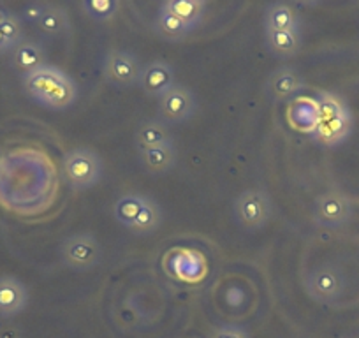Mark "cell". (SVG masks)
<instances>
[{"label": "cell", "instance_id": "29", "mask_svg": "<svg viewBox=\"0 0 359 338\" xmlns=\"http://www.w3.org/2000/svg\"><path fill=\"white\" fill-rule=\"evenodd\" d=\"M0 338H25L16 326H0Z\"/></svg>", "mask_w": 359, "mask_h": 338}, {"label": "cell", "instance_id": "25", "mask_svg": "<svg viewBox=\"0 0 359 338\" xmlns=\"http://www.w3.org/2000/svg\"><path fill=\"white\" fill-rule=\"evenodd\" d=\"M81 9L88 18L95 22H108L115 18L120 9V2L116 0H85L81 2Z\"/></svg>", "mask_w": 359, "mask_h": 338}, {"label": "cell", "instance_id": "4", "mask_svg": "<svg viewBox=\"0 0 359 338\" xmlns=\"http://www.w3.org/2000/svg\"><path fill=\"white\" fill-rule=\"evenodd\" d=\"M271 198L262 189H248L243 191L234 201L236 219L245 229L257 231L268 224L271 217Z\"/></svg>", "mask_w": 359, "mask_h": 338}, {"label": "cell", "instance_id": "10", "mask_svg": "<svg viewBox=\"0 0 359 338\" xmlns=\"http://www.w3.org/2000/svg\"><path fill=\"white\" fill-rule=\"evenodd\" d=\"M29 305V291L13 275H2L0 277V317L11 319L20 316Z\"/></svg>", "mask_w": 359, "mask_h": 338}, {"label": "cell", "instance_id": "12", "mask_svg": "<svg viewBox=\"0 0 359 338\" xmlns=\"http://www.w3.org/2000/svg\"><path fill=\"white\" fill-rule=\"evenodd\" d=\"M287 122L294 130L312 136L320 122L319 106L313 97H296L289 102Z\"/></svg>", "mask_w": 359, "mask_h": 338}, {"label": "cell", "instance_id": "1", "mask_svg": "<svg viewBox=\"0 0 359 338\" xmlns=\"http://www.w3.org/2000/svg\"><path fill=\"white\" fill-rule=\"evenodd\" d=\"M23 87L34 101L55 111L71 108L78 99L74 79L55 65H44L23 76Z\"/></svg>", "mask_w": 359, "mask_h": 338}, {"label": "cell", "instance_id": "19", "mask_svg": "<svg viewBox=\"0 0 359 338\" xmlns=\"http://www.w3.org/2000/svg\"><path fill=\"white\" fill-rule=\"evenodd\" d=\"M266 30H299V15L292 6L284 2H275L268 6L264 13Z\"/></svg>", "mask_w": 359, "mask_h": 338}, {"label": "cell", "instance_id": "13", "mask_svg": "<svg viewBox=\"0 0 359 338\" xmlns=\"http://www.w3.org/2000/svg\"><path fill=\"white\" fill-rule=\"evenodd\" d=\"M352 133V113L347 111L340 116L330 120H320L317 129L313 130L312 140L323 147H337L344 143Z\"/></svg>", "mask_w": 359, "mask_h": 338}, {"label": "cell", "instance_id": "11", "mask_svg": "<svg viewBox=\"0 0 359 338\" xmlns=\"http://www.w3.org/2000/svg\"><path fill=\"white\" fill-rule=\"evenodd\" d=\"M305 88V81L292 67L275 69L268 78V92L275 101H291Z\"/></svg>", "mask_w": 359, "mask_h": 338}, {"label": "cell", "instance_id": "5", "mask_svg": "<svg viewBox=\"0 0 359 338\" xmlns=\"http://www.w3.org/2000/svg\"><path fill=\"white\" fill-rule=\"evenodd\" d=\"M140 58L126 50H111L106 53L102 62V74L113 87L129 88L137 85L141 74Z\"/></svg>", "mask_w": 359, "mask_h": 338}, {"label": "cell", "instance_id": "26", "mask_svg": "<svg viewBox=\"0 0 359 338\" xmlns=\"http://www.w3.org/2000/svg\"><path fill=\"white\" fill-rule=\"evenodd\" d=\"M0 34L13 44V46H18L23 41V30H22V22H20L18 16L11 15L6 20L2 25H0Z\"/></svg>", "mask_w": 359, "mask_h": 338}, {"label": "cell", "instance_id": "24", "mask_svg": "<svg viewBox=\"0 0 359 338\" xmlns=\"http://www.w3.org/2000/svg\"><path fill=\"white\" fill-rule=\"evenodd\" d=\"M317 106H319V116L320 120H330L334 116H340L344 113L351 111L347 102L340 97V95L333 94V92H319L316 97Z\"/></svg>", "mask_w": 359, "mask_h": 338}, {"label": "cell", "instance_id": "18", "mask_svg": "<svg viewBox=\"0 0 359 338\" xmlns=\"http://www.w3.org/2000/svg\"><path fill=\"white\" fill-rule=\"evenodd\" d=\"M162 8L176 16L180 22L185 23L189 29L194 30L205 18L206 2L203 0H168L162 4Z\"/></svg>", "mask_w": 359, "mask_h": 338}, {"label": "cell", "instance_id": "7", "mask_svg": "<svg viewBox=\"0 0 359 338\" xmlns=\"http://www.w3.org/2000/svg\"><path fill=\"white\" fill-rule=\"evenodd\" d=\"M352 201L338 191L320 194L313 205V220L323 227H341L352 219Z\"/></svg>", "mask_w": 359, "mask_h": 338}, {"label": "cell", "instance_id": "31", "mask_svg": "<svg viewBox=\"0 0 359 338\" xmlns=\"http://www.w3.org/2000/svg\"><path fill=\"white\" fill-rule=\"evenodd\" d=\"M9 16H11V13L8 11V9H4V8H0V25H2V23L6 22V20L9 18Z\"/></svg>", "mask_w": 359, "mask_h": 338}, {"label": "cell", "instance_id": "22", "mask_svg": "<svg viewBox=\"0 0 359 338\" xmlns=\"http://www.w3.org/2000/svg\"><path fill=\"white\" fill-rule=\"evenodd\" d=\"M162 224V208L158 206V203L151 198H144V205L141 208L140 215L134 220L133 231L137 236H147V234L155 233V231L161 227Z\"/></svg>", "mask_w": 359, "mask_h": 338}, {"label": "cell", "instance_id": "27", "mask_svg": "<svg viewBox=\"0 0 359 338\" xmlns=\"http://www.w3.org/2000/svg\"><path fill=\"white\" fill-rule=\"evenodd\" d=\"M210 338H250V334L243 327L227 324V326H220L217 330H213Z\"/></svg>", "mask_w": 359, "mask_h": 338}, {"label": "cell", "instance_id": "23", "mask_svg": "<svg viewBox=\"0 0 359 338\" xmlns=\"http://www.w3.org/2000/svg\"><path fill=\"white\" fill-rule=\"evenodd\" d=\"M144 205V196L141 194H126L122 198L116 199L115 206H113V215L115 219L122 224L123 227L130 229L134 220L140 215L141 208Z\"/></svg>", "mask_w": 359, "mask_h": 338}, {"label": "cell", "instance_id": "20", "mask_svg": "<svg viewBox=\"0 0 359 338\" xmlns=\"http://www.w3.org/2000/svg\"><path fill=\"white\" fill-rule=\"evenodd\" d=\"M37 27L46 36L60 37L71 32V18H69L67 11L60 6L46 4V9H44Z\"/></svg>", "mask_w": 359, "mask_h": 338}, {"label": "cell", "instance_id": "2", "mask_svg": "<svg viewBox=\"0 0 359 338\" xmlns=\"http://www.w3.org/2000/svg\"><path fill=\"white\" fill-rule=\"evenodd\" d=\"M62 169L69 187L74 191H86L101 180L102 161L97 151L90 148H74L65 154Z\"/></svg>", "mask_w": 359, "mask_h": 338}, {"label": "cell", "instance_id": "17", "mask_svg": "<svg viewBox=\"0 0 359 338\" xmlns=\"http://www.w3.org/2000/svg\"><path fill=\"white\" fill-rule=\"evenodd\" d=\"M140 158L148 173L165 175L169 173L176 164V148L172 143L148 148V150L140 151Z\"/></svg>", "mask_w": 359, "mask_h": 338}, {"label": "cell", "instance_id": "3", "mask_svg": "<svg viewBox=\"0 0 359 338\" xmlns=\"http://www.w3.org/2000/svg\"><path fill=\"white\" fill-rule=\"evenodd\" d=\"M102 248L97 238L90 233L71 234L60 245V259L72 271H88L99 264Z\"/></svg>", "mask_w": 359, "mask_h": 338}, {"label": "cell", "instance_id": "21", "mask_svg": "<svg viewBox=\"0 0 359 338\" xmlns=\"http://www.w3.org/2000/svg\"><path fill=\"white\" fill-rule=\"evenodd\" d=\"M155 32L162 37L168 43H180V41H184L185 37L189 36L191 29H189L185 23L180 22L176 16H172L171 13L165 11L164 8L161 6L158 9V15L155 18Z\"/></svg>", "mask_w": 359, "mask_h": 338}, {"label": "cell", "instance_id": "6", "mask_svg": "<svg viewBox=\"0 0 359 338\" xmlns=\"http://www.w3.org/2000/svg\"><path fill=\"white\" fill-rule=\"evenodd\" d=\"M196 111H198L196 95L185 85H175L168 94L158 99V119L168 126L187 122L196 115Z\"/></svg>", "mask_w": 359, "mask_h": 338}, {"label": "cell", "instance_id": "9", "mask_svg": "<svg viewBox=\"0 0 359 338\" xmlns=\"http://www.w3.org/2000/svg\"><path fill=\"white\" fill-rule=\"evenodd\" d=\"M137 85L148 97L161 99L176 85L175 69L164 60L150 62V64L143 65V69H141Z\"/></svg>", "mask_w": 359, "mask_h": 338}, {"label": "cell", "instance_id": "15", "mask_svg": "<svg viewBox=\"0 0 359 338\" xmlns=\"http://www.w3.org/2000/svg\"><path fill=\"white\" fill-rule=\"evenodd\" d=\"M134 141H136L137 150L143 151L148 150V148L172 143V136L168 123L161 122V120H147V122L140 123Z\"/></svg>", "mask_w": 359, "mask_h": 338}, {"label": "cell", "instance_id": "30", "mask_svg": "<svg viewBox=\"0 0 359 338\" xmlns=\"http://www.w3.org/2000/svg\"><path fill=\"white\" fill-rule=\"evenodd\" d=\"M11 50H15V46H13V44L9 43L2 34H0V53H8V51Z\"/></svg>", "mask_w": 359, "mask_h": 338}, {"label": "cell", "instance_id": "16", "mask_svg": "<svg viewBox=\"0 0 359 338\" xmlns=\"http://www.w3.org/2000/svg\"><path fill=\"white\" fill-rule=\"evenodd\" d=\"M266 46L275 57L292 58L302 50V32L299 30H266Z\"/></svg>", "mask_w": 359, "mask_h": 338}, {"label": "cell", "instance_id": "28", "mask_svg": "<svg viewBox=\"0 0 359 338\" xmlns=\"http://www.w3.org/2000/svg\"><path fill=\"white\" fill-rule=\"evenodd\" d=\"M44 9H46V4H29L22 9V15H20V18L25 20V22H29V23H39Z\"/></svg>", "mask_w": 359, "mask_h": 338}, {"label": "cell", "instance_id": "14", "mask_svg": "<svg viewBox=\"0 0 359 338\" xmlns=\"http://www.w3.org/2000/svg\"><path fill=\"white\" fill-rule=\"evenodd\" d=\"M13 65H15L20 72H23V76L48 65L46 51H44L43 44H39L37 41L23 39L22 43L13 50Z\"/></svg>", "mask_w": 359, "mask_h": 338}, {"label": "cell", "instance_id": "8", "mask_svg": "<svg viewBox=\"0 0 359 338\" xmlns=\"http://www.w3.org/2000/svg\"><path fill=\"white\" fill-rule=\"evenodd\" d=\"M305 289L312 299L319 303L334 302L345 289V278L334 266H319L310 271L305 280Z\"/></svg>", "mask_w": 359, "mask_h": 338}]
</instances>
